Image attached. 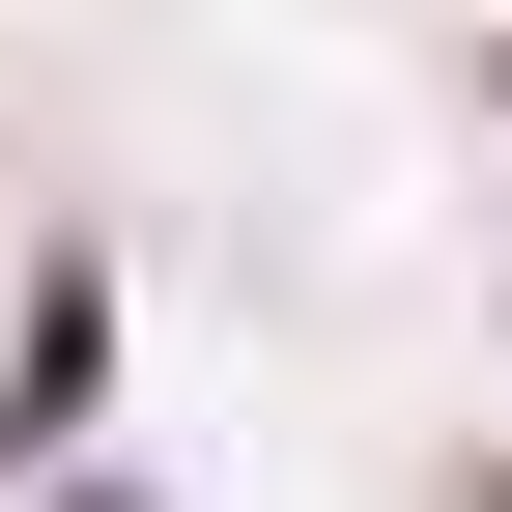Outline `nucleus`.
<instances>
[{
	"instance_id": "1",
	"label": "nucleus",
	"mask_w": 512,
	"mask_h": 512,
	"mask_svg": "<svg viewBox=\"0 0 512 512\" xmlns=\"http://www.w3.org/2000/svg\"><path fill=\"white\" fill-rule=\"evenodd\" d=\"M86 512H114V484H86Z\"/></svg>"
}]
</instances>
